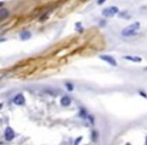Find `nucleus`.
<instances>
[{
	"mask_svg": "<svg viewBox=\"0 0 147 145\" xmlns=\"http://www.w3.org/2000/svg\"><path fill=\"white\" fill-rule=\"evenodd\" d=\"M140 28V22H134L132 24H130L129 26L125 27L122 30L121 34L125 37H130V36H134L138 33V30Z\"/></svg>",
	"mask_w": 147,
	"mask_h": 145,
	"instance_id": "f257e3e1",
	"label": "nucleus"
},
{
	"mask_svg": "<svg viewBox=\"0 0 147 145\" xmlns=\"http://www.w3.org/2000/svg\"><path fill=\"white\" fill-rule=\"evenodd\" d=\"M118 11H119V9H118L117 6H110L105 8V9H103L102 15L105 16V17H112L115 14L118 13Z\"/></svg>",
	"mask_w": 147,
	"mask_h": 145,
	"instance_id": "f03ea898",
	"label": "nucleus"
},
{
	"mask_svg": "<svg viewBox=\"0 0 147 145\" xmlns=\"http://www.w3.org/2000/svg\"><path fill=\"white\" fill-rule=\"evenodd\" d=\"M100 59H103V60H105V62H107L109 65H111V66H117V62H116V59H114L113 57H111V55H108V54H102V55H100Z\"/></svg>",
	"mask_w": 147,
	"mask_h": 145,
	"instance_id": "7ed1b4c3",
	"label": "nucleus"
},
{
	"mask_svg": "<svg viewBox=\"0 0 147 145\" xmlns=\"http://www.w3.org/2000/svg\"><path fill=\"white\" fill-rule=\"evenodd\" d=\"M4 136H5V139H6L7 141H11L14 139L15 137V133L13 131V129L11 127H7L6 129H5V131H4Z\"/></svg>",
	"mask_w": 147,
	"mask_h": 145,
	"instance_id": "20e7f679",
	"label": "nucleus"
},
{
	"mask_svg": "<svg viewBox=\"0 0 147 145\" xmlns=\"http://www.w3.org/2000/svg\"><path fill=\"white\" fill-rule=\"evenodd\" d=\"M13 103L16 104V105H18V106L23 105V104L25 103V99H24L23 95H22V94H17V95L13 98Z\"/></svg>",
	"mask_w": 147,
	"mask_h": 145,
	"instance_id": "39448f33",
	"label": "nucleus"
},
{
	"mask_svg": "<svg viewBox=\"0 0 147 145\" xmlns=\"http://www.w3.org/2000/svg\"><path fill=\"white\" fill-rule=\"evenodd\" d=\"M124 59H127V60H131V62H134V63H140L142 59L140 57H137V55H125Z\"/></svg>",
	"mask_w": 147,
	"mask_h": 145,
	"instance_id": "423d86ee",
	"label": "nucleus"
},
{
	"mask_svg": "<svg viewBox=\"0 0 147 145\" xmlns=\"http://www.w3.org/2000/svg\"><path fill=\"white\" fill-rule=\"evenodd\" d=\"M9 16V12H8V10H7L6 8H1L0 9V18H1V20L5 19L6 17H8Z\"/></svg>",
	"mask_w": 147,
	"mask_h": 145,
	"instance_id": "0eeeda50",
	"label": "nucleus"
},
{
	"mask_svg": "<svg viewBox=\"0 0 147 145\" xmlns=\"http://www.w3.org/2000/svg\"><path fill=\"white\" fill-rule=\"evenodd\" d=\"M19 36L22 40H27L31 37V33L29 32V31H27V30H25V31H22V32L20 33Z\"/></svg>",
	"mask_w": 147,
	"mask_h": 145,
	"instance_id": "6e6552de",
	"label": "nucleus"
},
{
	"mask_svg": "<svg viewBox=\"0 0 147 145\" xmlns=\"http://www.w3.org/2000/svg\"><path fill=\"white\" fill-rule=\"evenodd\" d=\"M61 104L63 106H69L70 105V98L69 96H64L61 99Z\"/></svg>",
	"mask_w": 147,
	"mask_h": 145,
	"instance_id": "1a4fd4ad",
	"label": "nucleus"
},
{
	"mask_svg": "<svg viewBox=\"0 0 147 145\" xmlns=\"http://www.w3.org/2000/svg\"><path fill=\"white\" fill-rule=\"evenodd\" d=\"M67 87H68V90L69 91H73V89H74V86H72L70 84H67Z\"/></svg>",
	"mask_w": 147,
	"mask_h": 145,
	"instance_id": "9d476101",
	"label": "nucleus"
},
{
	"mask_svg": "<svg viewBox=\"0 0 147 145\" xmlns=\"http://www.w3.org/2000/svg\"><path fill=\"white\" fill-rule=\"evenodd\" d=\"M105 1H106V0H98V4H99V5H102L103 3H105Z\"/></svg>",
	"mask_w": 147,
	"mask_h": 145,
	"instance_id": "9b49d317",
	"label": "nucleus"
},
{
	"mask_svg": "<svg viewBox=\"0 0 147 145\" xmlns=\"http://www.w3.org/2000/svg\"><path fill=\"white\" fill-rule=\"evenodd\" d=\"M146 145H147V137H146Z\"/></svg>",
	"mask_w": 147,
	"mask_h": 145,
	"instance_id": "f8f14e48",
	"label": "nucleus"
},
{
	"mask_svg": "<svg viewBox=\"0 0 147 145\" xmlns=\"http://www.w3.org/2000/svg\"><path fill=\"white\" fill-rule=\"evenodd\" d=\"M145 70H146V71H147V68H146V69H145Z\"/></svg>",
	"mask_w": 147,
	"mask_h": 145,
	"instance_id": "ddd939ff",
	"label": "nucleus"
}]
</instances>
